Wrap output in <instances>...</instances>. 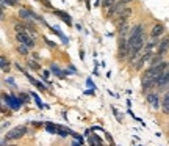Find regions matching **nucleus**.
Returning a JSON list of instances; mask_svg holds the SVG:
<instances>
[{
  "mask_svg": "<svg viewBox=\"0 0 169 146\" xmlns=\"http://www.w3.org/2000/svg\"><path fill=\"white\" fill-rule=\"evenodd\" d=\"M146 43H147V36H146V33L141 35V36H132V35H128V46H130V50L141 52L142 47L146 46Z\"/></svg>",
  "mask_w": 169,
  "mask_h": 146,
  "instance_id": "nucleus-3",
  "label": "nucleus"
},
{
  "mask_svg": "<svg viewBox=\"0 0 169 146\" xmlns=\"http://www.w3.org/2000/svg\"><path fill=\"white\" fill-rule=\"evenodd\" d=\"M125 7H127V3L124 2V0H117V2L107 11V18H108V19H114L116 16H119V14L124 11Z\"/></svg>",
  "mask_w": 169,
  "mask_h": 146,
  "instance_id": "nucleus-4",
  "label": "nucleus"
},
{
  "mask_svg": "<svg viewBox=\"0 0 169 146\" xmlns=\"http://www.w3.org/2000/svg\"><path fill=\"white\" fill-rule=\"evenodd\" d=\"M161 112L164 115H169V90L164 93V96L161 99Z\"/></svg>",
  "mask_w": 169,
  "mask_h": 146,
  "instance_id": "nucleus-10",
  "label": "nucleus"
},
{
  "mask_svg": "<svg viewBox=\"0 0 169 146\" xmlns=\"http://www.w3.org/2000/svg\"><path fill=\"white\" fill-rule=\"evenodd\" d=\"M27 65H28V68H30L32 71H39V69H41V66H39V63H38V61H33V60H30Z\"/></svg>",
  "mask_w": 169,
  "mask_h": 146,
  "instance_id": "nucleus-21",
  "label": "nucleus"
},
{
  "mask_svg": "<svg viewBox=\"0 0 169 146\" xmlns=\"http://www.w3.org/2000/svg\"><path fill=\"white\" fill-rule=\"evenodd\" d=\"M8 146H17V144H8Z\"/></svg>",
  "mask_w": 169,
  "mask_h": 146,
  "instance_id": "nucleus-29",
  "label": "nucleus"
},
{
  "mask_svg": "<svg viewBox=\"0 0 169 146\" xmlns=\"http://www.w3.org/2000/svg\"><path fill=\"white\" fill-rule=\"evenodd\" d=\"M27 133V127L25 126H17L14 129H11L5 137H3V141H2V146H7V141H13V140H21L24 135Z\"/></svg>",
  "mask_w": 169,
  "mask_h": 146,
  "instance_id": "nucleus-1",
  "label": "nucleus"
},
{
  "mask_svg": "<svg viewBox=\"0 0 169 146\" xmlns=\"http://www.w3.org/2000/svg\"><path fill=\"white\" fill-rule=\"evenodd\" d=\"M146 99H147V102L150 104V107H152L153 110H158V108H161V99H160V94H158V91L152 90V91L146 93Z\"/></svg>",
  "mask_w": 169,
  "mask_h": 146,
  "instance_id": "nucleus-5",
  "label": "nucleus"
},
{
  "mask_svg": "<svg viewBox=\"0 0 169 146\" xmlns=\"http://www.w3.org/2000/svg\"><path fill=\"white\" fill-rule=\"evenodd\" d=\"M16 41H17L19 44H25V46H28L30 49L35 47V39L27 33V30H25V32H21V33H16Z\"/></svg>",
  "mask_w": 169,
  "mask_h": 146,
  "instance_id": "nucleus-6",
  "label": "nucleus"
},
{
  "mask_svg": "<svg viewBox=\"0 0 169 146\" xmlns=\"http://www.w3.org/2000/svg\"><path fill=\"white\" fill-rule=\"evenodd\" d=\"M89 140H91V143H92V146H97V144H102V143H100V138H99V137H94V135H92V137H91Z\"/></svg>",
  "mask_w": 169,
  "mask_h": 146,
  "instance_id": "nucleus-23",
  "label": "nucleus"
},
{
  "mask_svg": "<svg viewBox=\"0 0 169 146\" xmlns=\"http://www.w3.org/2000/svg\"><path fill=\"white\" fill-rule=\"evenodd\" d=\"M107 140H108L110 143H113V138H111V135H110V133H107Z\"/></svg>",
  "mask_w": 169,
  "mask_h": 146,
  "instance_id": "nucleus-27",
  "label": "nucleus"
},
{
  "mask_svg": "<svg viewBox=\"0 0 169 146\" xmlns=\"http://www.w3.org/2000/svg\"><path fill=\"white\" fill-rule=\"evenodd\" d=\"M124 2H125V3H130V2H133V0H124Z\"/></svg>",
  "mask_w": 169,
  "mask_h": 146,
  "instance_id": "nucleus-28",
  "label": "nucleus"
},
{
  "mask_svg": "<svg viewBox=\"0 0 169 146\" xmlns=\"http://www.w3.org/2000/svg\"><path fill=\"white\" fill-rule=\"evenodd\" d=\"M166 32V27H164V24H161V22H157L153 27H152V30H150V38H160L163 33Z\"/></svg>",
  "mask_w": 169,
  "mask_h": 146,
  "instance_id": "nucleus-9",
  "label": "nucleus"
},
{
  "mask_svg": "<svg viewBox=\"0 0 169 146\" xmlns=\"http://www.w3.org/2000/svg\"><path fill=\"white\" fill-rule=\"evenodd\" d=\"M25 29H27V25H24V24H14V32H16V33L25 32Z\"/></svg>",
  "mask_w": 169,
  "mask_h": 146,
  "instance_id": "nucleus-22",
  "label": "nucleus"
},
{
  "mask_svg": "<svg viewBox=\"0 0 169 146\" xmlns=\"http://www.w3.org/2000/svg\"><path fill=\"white\" fill-rule=\"evenodd\" d=\"M97 146H102V144H97Z\"/></svg>",
  "mask_w": 169,
  "mask_h": 146,
  "instance_id": "nucleus-31",
  "label": "nucleus"
},
{
  "mask_svg": "<svg viewBox=\"0 0 169 146\" xmlns=\"http://www.w3.org/2000/svg\"><path fill=\"white\" fill-rule=\"evenodd\" d=\"M41 3H42V7H46V8H50V10H52V3L49 2V0H41Z\"/></svg>",
  "mask_w": 169,
  "mask_h": 146,
  "instance_id": "nucleus-24",
  "label": "nucleus"
},
{
  "mask_svg": "<svg viewBox=\"0 0 169 146\" xmlns=\"http://www.w3.org/2000/svg\"><path fill=\"white\" fill-rule=\"evenodd\" d=\"M130 54V46H128V36H119L117 43V58L119 60H127Z\"/></svg>",
  "mask_w": 169,
  "mask_h": 146,
  "instance_id": "nucleus-2",
  "label": "nucleus"
},
{
  "mask_svg": "<svg viewBox=\"0 0 169 146\" xmlns=\"http://www.w3.org/2000/svg\"><path fill=\"white\" fill-rule=\"evenodd\" d=\"M19 16H21L22 19H32V10L21 8V10H19Z\"/></svg>",
  "mask_w": 169,
  "mask_h": 146,
  "instance_id": "nucleus-15",
  "label": "nucleus"
},
{
  "mask_svg": "<svg viewBox=\"0 0 169 146\" xmlns=\"http://www.w3.org/2000/svg\"><path fill=\"white\" fill-rule=\"evenodd\" d=\"M0 60H2V71H3V72L10 71V61H7V57H5V54H2Z\"/></svg>",
  "mask_w": 169,
  "mask_h": 146,
  "instance_id": "nucleus-18",
  "label": "nucleus"
},
{
  "mask_svg": "<svg viewBox=\"0 0 169 146\" xmlns=\"http://www.w3.org/2000/svg\"><path fill=\"white\" fill-rule=\"evenodd\" d=\"M52 71H53V74H57V76H60V79H66V72H63L60 68H57L55 65H52Z\"/></svg>",
  "mask_w": 169,
  "mask_h": 146,
  "instance_id": "nucleus-20",
  "label": "nucleus"
},
{
  "mask_svg": "<svg viewBox=\"0 0 169 146\" xmlns=\"http://www.w3.org/2000/svg\"><path fill=\"white\" fill-rule=\"evenodd\" d=\"M28 49H30L28 46H25V44H19V46H17V54L22 55V57H27V55H28Z\"/></svg>",
  "mask_w": 169,
  "mask_h": 146,
  "instance_id": "nucleus-16",
  "label": "nucleus"
},
{
  "mask_svg": "<svg viewBox=\"0 0 169 146\" xmlns=\"http://www.w3.org/2000/svg\"><path fill=\"white\" fill-rule=\"evenodd\" d=\"M163 61V55H158V54H153V57L150 58V61H149V66H157V65H160Z\"/></svg>",
  "mask_w": 169,
  "mask_h": 146,
  "instance_id": "nucleus-14",
  "label": "nucleus"
},
{
  "mask_svg": "<svg viewBox=\"0 0 169 146\" xmlns=\"http://www.w3.org/2000/svg\"><path fill=\"white\" fill-rule=\"evenodd\" d=\"M28 80H30V82H32L33 85H36V86H38V88H39V90H41L42 93H46V91H47V90H46V86H44L42 83H39V82H38L36 79H33V77H30V76H28Z\"/></svg>",
  "mask_w": 169,
  "mask_h": 146,
  "instance_id": "nucleus-19",
  "label": "nucleus"
},
{
  "mask_svg": "<svg viewBox=\"0 0 169 146\" xmlns=\"http://www.w3.org/2000/svg\"><path fill=\"white\" fill-rule=\"evenodd\" d=\"M128 32H130V25H128L127 22L117 27V35H119V36H127Z\"/></svg>",
  "mask_w": 169,
  "mask_h": 146,
  "instance_id": "nucleus-13",
  "label": "nucleus"
},
{
  "mask_svg": "<svg viewBox=\"0 0 169 146\" xmlns=\"http://www.w3.org/2000/svg\"><path fill=\"white\" fill-rule=\"evenodd\" d=\"M53 13H55L57 16H60V18H61V19H63V21H64V22L69 25V27L72 25V19L69 18V14H67V13H64V11H60V10H53Z\"/></svg>",
  "mask_w": 169,
  "mask_h": 146,
  "instance_id": "nucleus-12",
  "label": "nucleus"
},
{
  "mask_svg": "<svg viewBox=\"0 0 169 146\" xmlns=\"http://www.w3.org/2000/svg\"><path fill=\"white\" fill-rule=\"evenodd\" d=\"M78 2H83V0H78Z\"/></svg>",
  "mask_w": 169,
  "mask_h": 146,
  "instance_id": "nucleus-30",
  "label": "nucleus"
},
{
  "mask_svg": "<svg viewBox=\"0 0 169 146\" xmlns=\"http://www.w3.org/2000/svg\"><path fill=\"white\" fill-rule=\"evenodd\" d=\"M128 35H132V36H141V35H144V24H142V22L136 24V25L130 30Z\"/></svg>",
  "mask_w": 169,
  "mask_h": 146,
  "instance_id": "nucleus-11",
  "label": "nucleus"
},
{
  "mask_svg": "<svg viewBox=\"0 0 169 146\" xmlns=\"http://www.w3.org/2000/svg\"><path fill=\"white\" fill-rule=\"evenodd\" d=\"M32 96H33V99H35V101H36V102H38V105H39V107H42V104H41V101H39V97H38V96H36V94H35V93H33V94H32Z\"/></svg>",
  "mask_w": 169,
  "mask_h": 146,
  "instance_id": "nucleus-26",
  "label": "nucleus"
},
{
  "mask_svg": "<svg viewBox=\"0 0 169 146\" xmlns=\"http://www.w3.org/2000/svg\"><path fill=\"white\" fill-rule=\"evenodd\" d=\"M130 16H132V8L125 7V8H124V11H122V13H121V14L117 16V19L114 21V24H116V25L119 27V25L125 24V22L128 21V18H130Z\"/></svg>",
  "mask_w": 169,
  "mask_h": 146,
  "instance_id": "nucleus-8",
  "label": "nucleus"
},
{
  "mask_svg": "<svg viewBox=\"0 0 169 146\" xmlns=\"http://www.w3.org/2000/svg\"><path fill=\"white\" fill-rule=\"evenodd\" d=\"M157 54L158 55H167L169 54V35H166L161 41H160V44H158V47H157Z\"/></svg>",
  "mask_w": 169,
  "mask_h": 146,
  "instance_id": "nucleus-7",
  "label": "nucleus"
},
{
  "mask_svg": "<svg viewBox=\"0 0 169 146\" xmlns=\"http://www.w3.org/2000/svg\"><path fill=\"white\" fill-rule=\"evenodd\" d=\"M116 2H117V0H102V8H103L105 11H108Z\"/></svg>",
  "mask_w": 169,
  "mask_h": 146,
  "instance_id": "nucleus-17",
  "label": "nucleus"
},
{
  "mask_svg": "<svg viewBox=\"0 0 169 146\" xmlns=\"http://www.w3.org/2000/svg\"><path fill=\"white\" fill-rule=\"evenodd\" d=\"M44 43H46V44H47V46H49V47H50V49H53V47H55V44H53V43H52V41H50V39H47V38H46V39H44Z\"/></svg>",
  "mask_w": 169,
  "mask_h": 146,
  "instance_id": "nucleus-25",
  "label": "nucleus"
}]
</instances>
